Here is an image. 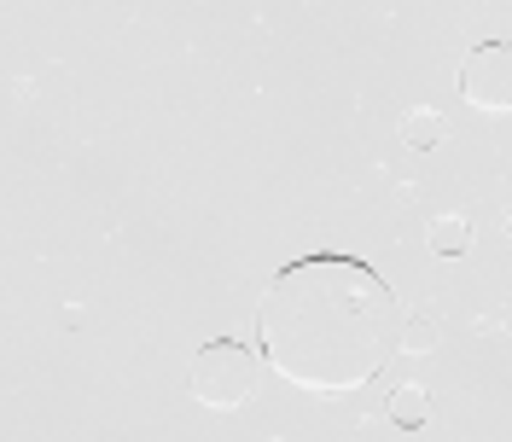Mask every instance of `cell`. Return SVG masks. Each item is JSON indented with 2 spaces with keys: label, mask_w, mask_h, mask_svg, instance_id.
Masks as SVG:
<instances>
[{
  "label": "cell",
  "mask_w": 512,
  "mask_h": 442,
  "mask_svg": "<svg viewBox=\"0 0 512 442\" xmlns=\"http://www.w3.org/2000/svg\"><path fill=\"white\" fill-rule=\"evenodd\" d=\"M443 134H448V123L431 111V105H419V111L402 117V140H408L414 152H437V146H443Z\"/></svg>",
  "instance_id": "cell-6"
},
{
  "label": "cell",
  "mask_w": 512,
  "mask_h": 442,
  "mask_svg": "<svg viewBox=\"0 0 512 442\" xmlns=\"http://www.w3.org/2000/svg\"><path fill=\"white\" fill-rule=\"evenodd\" d=\"M425 245H431V256H466L472 227H466V216H431L425 221Z\"/></svg>",
  "instance_id": "cell-4"
},
{
  "label": "cell",
  "mask_w": 512,
  "mask_h": 442,
  "mask_svg": "<svg viewBox=\"0 0 512 442\" xmlns=\"http://www.w3.org/2000/svg\"><path fill=\"white\" fill-rule=\"evenodd\" d=\"M431 349H437V320L408 315V326H402V355H431Z\"/></svg>",
  "instance_id": "cell-7"
},
{
  "label": "cell",
  "mask_w": 512,
  "mask_h": 442,
  "mask_svg": "<svg viewBox=\"0 0 512 442\" xmlns=\"http://www.w3.org/2000/svg\"><path fill=\"white\" fill-rule=\"evenodd\" d=\"M402 303L379 268L338 251L286 262L256 303V349L309 396H350L402 349Z\"/></svg>",
  "instance_id": "cell-1"
},
{
  "label": "cell",
  "mask_w": 512,
  "mask_h": 442,
  "mask_svg": "<svg viewBox=\"0 0 512 442\" xmlns=\"http://www.w3.org/2000/svg\"><path fill=\"white\" fill-rule=\"evenodd\" d=\"M384 413H390V425L419 431V425L431 419V402H425V390H419V384H396V390H390V402H384Z\"/></svg>",
  "instance_id": "cell-5"
},
{
  "label": "cell",
  "mask_w": 512,
  "mask_h": 442,
  "mask_svg": "<svg viewBox=\"0 0 512 442\" xmlns=\"http://www.w3.org/2000/svg\"><path fill=\"white\" fill-rule=\"evenodd\" d=\"M251 390H256V349L233 344V338H210V344L198 349V361H192V396L204 408L233 413L251 402Z\"/></svg>",
  "instance_id": "cell-2"
},
{
  "label": "cell",
  "mask_w": 512,
  "mask_h": 442,
  "mask_svg": "<svg viewBox=\"0 0 512 442\" xmlns=\"http://www.w3.org/2000/svg\"><path fill=\"white\" fill-rule=\"evenodd\" d=\"M460 99L483 117H507L512 111V41H483L460 64Z\"/></svg>",
  "instance_id": "cell-3"
},
{
  "label": "cell",
  "mask_w": 512,
  "mask_h": 442,
  "mask_svg": "<svg viewBox=\"0 0 512 442\" xmlns=\"http://www.w3.org/2000/svg\"><path fill=\"white\" fill-rule=\"evenodd\" d=\"M507 233H512V210H507Z\"/></svg>",
  "instance_id": "cell-8"
}]
</instances>
